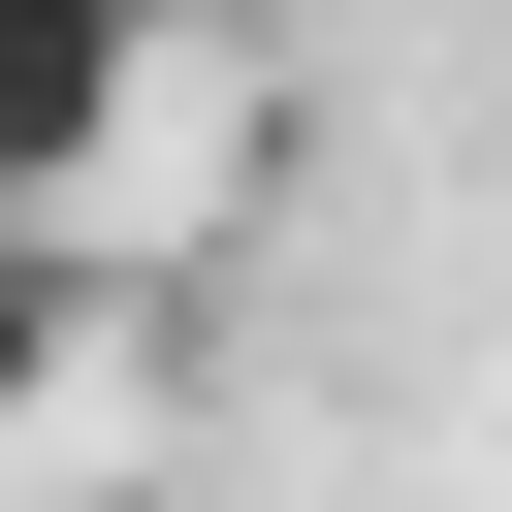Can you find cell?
Segmentation results:
<instances>
[{
  "label": "cell",
  "instance_id": "7a4b0ae2",
  "mask_svg": "<svg viewBox=\"0 0 512 512\" xmlns=\"http://www.w3.org/2000/svg\"><path fill=\"white\" fill-rule=\"evenodd\" d=\"M64 384H96V256L0 224V448H64Z\"/></svg>",
  "mask_w": 512,
  "mask_h": 512
},
{
  "label": "cell",
  "instance_id": "6da1fadb",
  "mask_svg": "<svg viewBox=\"0 0 512 512\" xmlns=\"http://www.w3.org/2000/svg\"><path fill=\"white\" fill-rule=\"evenodd\" d=\"M128 96H160V0H0V224H96Z\"/></svg>",
  "mask_w": 512,
  "mask_h": 512
}]
</instances>
